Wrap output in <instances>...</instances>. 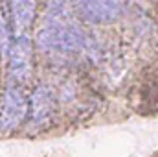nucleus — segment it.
<instances>
[{
  "label": "nucleus",
  "mask_w": 158,
  "mask_h": 157,
  "mask_svg": "<svg viewBox=\"0 0 158 157\" xmlns=\"http://www.w3.org/2000/svg\"><path fill=\"white\" fill-rule=\"evenodd\" d=\"M37 43L40 50L77 52L85 46V35L76 24H46L39 34Z\"/></svg>",
  "instance_id": "nucleus-1"
},
{
  "label": "nucleus",
  "mask_w": 158,
  "mask_h": 157,
  "mask_svg": "<svg viewBox=\"0 0 158 157\" xmlns=\"http://www.w3.org/2000/svg\"><path fill=\"white\" fill-rule=\"evenodd\" d=\"M131 0H74L77 13L88 22H112L123 15Z\"/></svg>",
  "instance_id": "nucleus-2"
},
{
  "label": "nucleus",
  "mask_w": 158,
  "mask_h": 157,
  "mask_svg": "<svg viewBox=\"0 0 158 157\" xmlns=\"http://www.w3.org/2000/svg\"><path fill=\"white\" fill-rule=\"evenodd\" d=\"M28 115V100L19 87L9 85L4 92L2 111H0V131H13Z\"/></svg>",
  "instance_id": "nucleus-3"
},
{
  "label": "nucleus",
  "mask_w": 158,
  "mask_h": 157,
  "mask_svg": "<svg viewBox=\"0 0 158 157\" xmlns=\"http://www.w3.org/2000/svg\"><path fill=\"white\" fill-rule=\"evenodd\" d=\"M9 70L17 81H28L31 76V41L28 35H17L9 46Z\"/></svg>",
  "instance_id": "nucleus-4"
},
{
  "label": "nucleus",
  "mask_w": 158,
  "mask_h": 157,
  "mask_svg": "<svg viewBox=\"0 0 158 157\" xmlns=\"http://www.w3.org/2000/svg\"><path fill=\"white\" fill-rule=\"evenodd\" d=\"M28 109H30L31 122L35 126H44L53 115V92H52V89L46 85L37 87L30 96Z\"/></svg>",
  "instance_id": "nucleus-5"
},
{
  "label": "nucleus",
  "mask_w": 158,
  "mask_h": 157,
  "mask_svg": "<svg viewBox=\"0 0 158 157\" xmlns=\"http://www.w3.org/2000/svg\"><path fill=\"white\" fill-rule=\"evenodd\" d=\"M11 7V19L15 28L26 30L31 26L33 17H35V0H7Z\"/></svg>",
  "instance_id": "nucleus-6"
}]
</instances>
